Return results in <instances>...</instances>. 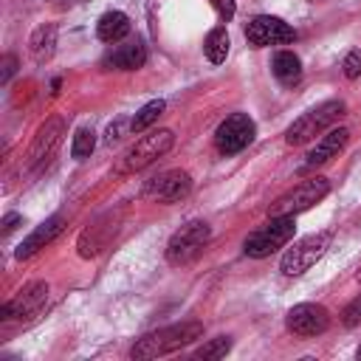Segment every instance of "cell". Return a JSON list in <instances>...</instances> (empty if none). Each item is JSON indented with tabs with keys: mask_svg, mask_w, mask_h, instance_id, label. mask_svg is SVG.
<instances>
[{
	"mask_svg": "<svg viewBox=\"0 0 361 361\" xmlns=\"http://www.w3.org/2000/svg\"><path fill=\"white\" fill-rule=\"evenodd\" d=\"M203 336V324L200 322H180V324H169L161 327L155 333H147L144 338H138L130 350L133 358H161L169 355L175 350H183L186 344L197 341Z\"/></svg>",
	"mask_w": 361,
	"mask_h": 361,
	"instance_id": "1",
	"label": "cell"
},
{
	"mask_svg": "<svg viewBox=\"0 0 361 361\" xmlns=\"http://www.w3.org/2000/svg\"><path fill=\"white\" fill-rule=\"evenodd\" d=\"M344 110H347L344 99H327V102L316 104L313 110L302 113V116L288 127L285 141H288L290 147H299V144L313 141L316 135H322L324 130H330V127L344 116Z\"/></svg>",
	"mask_w": 361,
	"mask_h": 361,
	"instance_id": "2",
	"label": "cell"
},
{
	"mask_svg": "<svg viewBox=\"0 0 361 361\" xmlns=\"http://www.w3.org/2000/svg\"><path fill=\"white\" fill-rule=\"evenodd\" d=\"M293 231H296V214H271V220L257 228L254 234H248L245 240V254L254 257V259H265L271 257L274 251H279L285 243L293 240Z\"/></svg>",
	"mask_w": 361,
	"mask_h": 361,
	"instance_id": "3",
	"label": "cell"
},
{
	"mask_svg": "<svg viewBox=\"0 0 361 361\" xmlns=\"http://www.w3.org/2000/svg\"><path fill=\"white\" fill-rule=\"evenodd\" d=\"M330 240H333L330 231H316V234H307V237L296 240L282 257V265H279L282 274L285 276H299V274L310 271L324 257V251L330 248Z\"/></svg>",
	"mask_w": 361,
	"mask_h": 361,
	"instance_id": "4",
	"label": "cell"
},
{
	"mask_svg": "<svg viewBox=\"0 0 361 361\" xmlns=\"http://www.w3.org/2000/svg\"><path fill=\"white\" fill-rule=\"evenodd\" d=\"M209 237H212V228L203 220H189L186 226H180L169 237V243H166V259H169V265H186V262H192L203 251V245L209 243Z\"/></svg>",
	"mask_w": 361,
	"mask_h": 361,
	"instance_id": "5",
	"label": "cell"
},
{
	"mask_svg": "<svg viewBox=\"0 0 361 361\" xmlns=\"http://www.w3.org/2000/svg\"><path fill=\"white\" fill-rule=\"evenodd\" d=\"M175 144V133L172 130H152L149 135H141L124 155V169L127 172H138V169H147L149 164H155L161 155H166Z\"/></svg>",
	"mask_w": 361,
	"mask_h": 361,
	"instance_id": "6",
	"label": "cell"
},
{
	"mask_svg": "<svg viewBox=\"0 0 361 361\" xmlns=\"http://www.w3.org/2000/svg\"><path fill=\"white\" fill-rule=\"evenodd\" d=\"M327 192H330V180L327 178H322V175L307 178V180L296 183L290 192H285L282 197H276V203L271 206V214H299V212H307Z\"/></svg>",
	"mask_w": 361,
	"mask_h": 361,
	"instance_id": "7",
	"label": "cell"
},
{
	"mask_svg": "<svg viewBox=\"0 0 361 361\" xmlns=\"http://www.w3.org/2000/svg\"><path fill=\"white\" fill-rule=\"evenodd\" d=\"M257 135V127L251 121L248 113H231L228 118L220 121L217 133H214V147L223 152V155H234L240 149H245Z\"/></svg>",
	"mask_w": 361,
	"mask_h": 361,
	"instance_id": "8",
	"label": "cell"
},
{
	"mask_svg": "<svg viewBox=\"0 0 361 361\" xmlns=\"http://www.w3.org/2000/svg\"><path fill=\"white\" fill-rule=\"evenodd\" d=\"M62 135H65V118H62V116L45 118V121L39 124V130L34 133V141H31V147H28V152H25L23 166H25L28 172H34L39 164H45V161L54 155V149L59 147Z\"/></svg>",
	"mask_w": 361,
	"mask_h": 361,
	"instance_id": "9",
	"label": "cell"
},
{
	"mask_svg": "<svg viewBox=\"0 0 361 361\" xmlns=\"http://www.w3.org/2000/svg\"><path fill=\"white\" fill-rule=\"evenodd\" d=\"M285 327L293 333V336H302V338H313V336H322L327 327H330V313L327 307L316 305V302H302V305H293L285 316Z\"/></svg>",
	"mask_w": 361,
	"mask_h": 361,
	"instance_id": "10",
	"label": "cell"
},
{
	"mask_svg": "<svg viewBox=\"0 0 361 361\" xmlns=\"http://www.w3.org/2000/svg\"><path fill=\"white\" fill-rule=\"evenodd\" d=\"M189 192H192V178L183 169H166V172L149 178L144 186V195L149 200H158V203H178Z\"/></svg>",
	"mask_w": 361,
	"mask_h": 361,
	"instance_id": "11",
	"label": "cell"
},
{
	"mask_svg": "<svg viewBox=\"0 0 361 361\" xmlns=\"http://www.w3.org/2000/svg\"><path fill=\"white\" fill-rule=\"evenodd\" d=\"M45 299H48V282H28L14 299H8L3 307H0V319H34L42 307H45Z\"/></svg>",
	"mask_w": 361,
	"mask_h": 361,
	"instance_id": "12",
	"label": "cell"
},
{
	"mask_svg": "<svg viewBox=\"0 0 361 361\" xmlns=\"http://www.w3.org/2000/svg\"><path fill=\"white\" fill-rule=\"evenodd\" d=\"M245 39L254 48H265V45H285L293 39V28L271 14H259L245 25Z\"/></svg>",
	"mask_w": 361,
	"mask_h": 361,
	"instance_id": "13",
	"label": "cell"
},
{
	"mask_svg": "<svg viewBox=\"0 0 361 361\" xmlns=\"http://www.w3.org/2000/svg\"><path fill=\"white\" fill-rule=\"evenodd\" d=\"M116 231H118V214H113V212L102 214L93 226H87V228L79 234V243H76L79 257H85V259L99 257V254L107 248V243L116 237Z\"/></svg>",
	"mask_w": 361,
	"mask_h": 361,
	"instance_id": "14",
	"label": "cell"
},
{
	"mask_svg": "<svg viewBox=\"0 0 361 361\" xmlns=\"http://www.w3.org/2000/svg\"><path fill=\"white\" fill-rule=\"evenodd\" d=\"M62 228H65V217L62 214H54V217H48L45 223H39L20 245H17V251H14V257L17 259H28V257H34L39 248H45V245H51L59 234H62Z\"/></svg>",
	"mask_w": 361,
	"mask_h": 361,
	"instance_id": "15",
	"label": "cell"
},
{
	"mask_svg": "<svg viewBox=\"0 0 361 361\" xmlns=\"http://www.w3.org/2000/svg\"><path fill=\"white\" fill-rule=\"evenodd\" d=\"M350 141V130L347 127H336V130H330L327 135H322L319 141H316V147L307 152V158H305V166L302 169H316V166H322V164H327L330 158H336L341 149H344V144Z\"/></svg>",
	"mask_w": 361,
	"mask_h": 361,
	"instance_id": "16",
	"label": "cell"
},
{
	"mask_svg": "<svg viewBox=\"0 0 361 361\" xmlns=\"http://www.w3.org/2000/svg\"><path fill=\"white\" fill-rule=\"evenodd\" d=\"M144 62H147V48H144L141 39L116 45V48L104 56V65H107V68H116V71H138Z\"/></svg>",
	"mask_w": 361,
	"mask_h": 361,
	"instance_id": "17",
	"label": "cell"
},
{
	"mask_svg": "<svg viewBox=\"0 0 361 361\" xmlns=\"http://www.w3.org/2000/svg\"><path fill=\"white\" fill-rule=\"evenodd\" d=\"M130 34V17L124 11H107L96 23V37L102 42H118Z\"/></svg>",
	"mask_w": 361,
	"mask_h": 361,
	"instance_id": "18",
	"label": "cell"
},
{
	"mask_svg": "<svg viewBox=\"0 0 361 361\" xmlns=\"http://www.w3.org/2000/svg\"><path fill=\"white\" fill-rule=\"evenodd\" d=\"M54 45H56V25L54 23H42L34 28L31 39H28V51L37 62H45L51 54H54Z\"/></svg>",
	"mask_w": 361,
	"mask_h": 361,
	"instance_id": "19",
	"label": "cell"
},
{
	"mask_svg": "<svg viewBox=\"0 0 361 361\" xmlns=\"http://www.w3.org/2000/svg\"><path fill=\"white\" fill-rule=\"evenodd\" d=\"M271 71L282 85H296L299 76H302V59L293 51H276L274 62H271Z\"/></svg>",
	"mask_w": 361,
	"mask_h": 361,
	"instance_id": "20",
	"label": "cell"
},
{
	"mask_svg": "<svg viewBox=\"0 0 361 361\" xmlns=\"http://www.w3.org/2000/svg\"><path fill=\"white\" fill-rule=\"evenodd\" d=\"M228 31L223 28V25H217V28H212L209 34H206V42H203V51H206V56H209V62H214V65H220L226 56H228Z\"/></svg>",
	"mask_w": 361,
	"mask_h": 361,
	"instance_id": "21",
	"label": "cell"
},
{
	"mask_svg": "<svg viewBox=\"0 0 361 361\" xmlns=\"http://www.w3.org/2000/svg\"><path fill=\"white\" fill-rule=\"evenodd\" d=\"M164 110H166V102H164V99H152V102H147V104L130 118V130H133V133H144L152 121H158V116H161Z\"/></svg>",
	"mask_w": 361,
	"mask_h": 361,
	"instance_id": "22",
	"label": "cell"
},
{
	"mask_svg": "<svg viewBox=\"0 0 361 361\" xmlns=\"http://www.w3.org/2000/svg\"><path fill=\"white\" fill-rule=\"evenodd\" d=\"M93 147H96V133L90 130V127H79L76 133H73V144H71V155L76 158V161H85L90 152H93Z\"/></svg>",
	"mask_w": 361,
	"mask_h": 361,
	"instance_id": "23",
	"label": "cell"
},
{
	"mask_svg": "<svg viewBox=\"0 0 361 361\" xmlns=\"http://www.w3.org/2000/svg\"><path fill=\"white\" fill-rule=\"evenodd\" d=\"M231 350V338L228 336H217L212 341H206L203 347L195 350V358H223Z\"/></svg>",
	"mask_w": 361,
	"mask_h": 361,
	"instance_id": "24",
	"label": "cell"
},
{
	"mask_svg": "<svg viewBox=\"0 0 361 361\" xmlns=\"http://www.w3.org/2000/svg\"><path fill=\"white\" fill-rule=\"evenodd\" d=\"M341 68H344V76H347V79H358V76H361V51H350V54L344 56Z\"/></svg>",
	"mask_w": 361,
	"mask_h": 361,
	"instance_id": "25",
	"label": "cell"
},
{
	"mask_svg": "<svg viewBox=\"0 0 361 361\" xmlns=\"http://www.w3.org/2000/svg\"><path fill=\"white\" fill-rule=\"evenodd\" d=\"M344 324H347V327L361 324V296H358L355 302L347 305V310H344Z\"/></svg>",
	"mask_w": 361,
	"mask_h": 361,
	"instance_id": "26",
	"label": "cell"
},
{
	"mask_svg": "<svg viewBox=\"0 0 361 361\" xmlns=\"http://www.w3.org/2000/svg\"><path fill=\"white\" fill-rule=\"evenodd\" d=\"M212 6H214V11H217L223 20H231L234 11H237V3H234V0H212Z\"/></svg>",
	"mask_w": 361,
	"mask_h": 361,
	"instance_id": "27",
	"label": "cell"
},
{
	"mask_svg": "<svg viewBox=\"0 0 361 361\" xmlns=\"http://www.w3.org/2000/svg\"><path fill=\"white\" fill-rule=\"evenodd\" d=\"M14 71H17V56H14V54H6V56H3V73H0V82L8 85V79L14 76Z\"/></svg>",
	"mask_w": 361,
	"mask_h": 361,
	"instance_id": "28",
	"label": "cell"
},
{
	"mask_svg": "<svg viewBox=\"0 0 361 361\" xmlns=\"http://www.w3.org/2000/svg\"><path fill=\"white\" fill-rule=\"evenodd\" d=\"M124 130H130V121H124V118H118L116 124H110V127H107V144H113V141H118ZM130 133H133V130H130Z\"/></svg>",
	"mask_w": 361,
	"mask_h": 361,
	"instance_id": "29",
	"label": "cell"
},
{
	"mask_svg": "<svg viewBox=\"0 0 361 361\" xmlns=\"http://www.w3.org/2000/svg\"><path fill=\"white\" fill-rule=\"evenodd\" d=\"M20 223H23V217H20L17 212H8V214L3 217V223H0V226H3V228H0V231H3V237H6V234H11V231H14Z\"/></svg>",
	"mask_w": 361,
	"mask_h": 361,
	"instance_id": "30",
	"label": "cell"
},
{
	"mask_svg": "<svg viewBox=\"0 0 361 361\" xmlns=\"http://www.w3.org/2000/svg\"><path fill=\"white\" fill-rule=\"evenodd\" d=\"M355 279H358V282H361V265H358V271H355Z\"/></svg>",
	"mask_w": 361,
	"mask_h": 361,
	"instance_id": "31",
	"label": "cell"
},
{
	"mask_svg": "<svg viewBox=\"0 0 361 361\" xmlns=\"http://www.w3.org/2000/svg\"><path fill=\"white\" fill-rule=\"evenodd\" d=\"M355 355H358V361H361V347H358V350H355Z\"/></svg>",
	"mask_w": 361,
	"mask_h": 361,
	"instance_id": "32",
	"label": "cell"
},
{
	"mask_svg": "<svg viewBox=\"0 0 361 361\" xmlns=\"http://www.w3.org/2000/svg\"><path fill=\"white\" fill-rule=\"evenodd\" d=\"M307 3H319V0H307Z\"/></svg>",
	"mask_w": 361,
	"mask_h": 361,
	"instance_id": "33",
	"label": "cell"
}]
</instances>
